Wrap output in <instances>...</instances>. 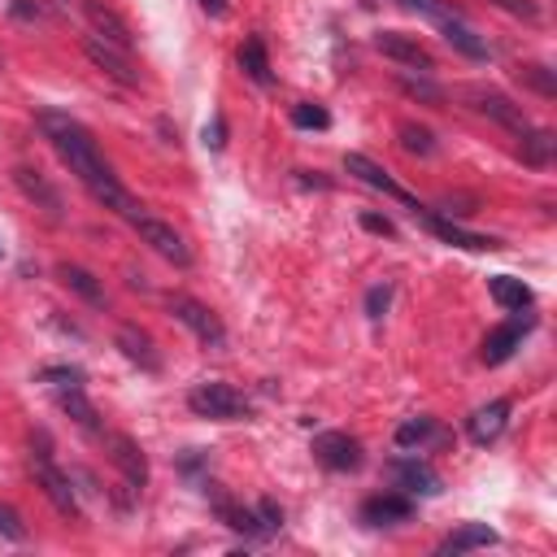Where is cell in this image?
<instances>
[{
	"label": "cell",
	"mask_w": 557,
	"mask_h": 557,
	"mask_svg": "<svg viewBox=\"0 0 557 557\" xmlns=\"http://www.w3.org/2000/svg\"><path fill=\"white\" fill-rule=\"evenodd\" d=\"M36 122H40L44 140L53 144V153L66 161V170L88 187V196H92L96 205H105V209H114V213H122V218H127L131 209H140V205L131 200V192L118 183L114 166L105 161L101 144L92 140V131H88L79 118L62 114V109H40Z\"/></svg>",
	"instance_id": "1"
},
{
	"label": "cell",
	"mask_w": 557,
	"mask_h": 557,
	"mask_svg": "<svg viewBox=\"0 0 557 557\" xmlns=\"http://www.w3.org/2000/svg\"><path fill=\"white\" fill-rule=\"evenodd\" d=\"M31 475H36V488L53 501V509L57 514H66V518H83V509H79V492H75V479L53 462V449H49V440L40 436V444H31Z\"/></svg>",
	"instance_id": "2"
},
{
	"label": "cell",
	"mask_w": 557,
	"mask_h": 557,
	"mask_svg": "<svg viewBox=\"0 0 557 557\" xmlns=\"http://www.w3.org/2000/svg\"><path fill=\"white\" fill-rule=\"evenodd\" d=\"M187 410H192L196 418H209V423H244V418L252 414L248 397H244L239 388L222 384V379L196 384V388L187 392Z\"/></svg>",
	"instance_id": "3"
},
{
	"label": "cell",
	"mask_w": 557,
	"mask_h": 557,
	"mask_svg": "<svg viewBox=\"0 0 557 557\" xmlns=\"http://www.w3.org/2000/svg\"><path fill=\"white\" fill-rule=\"evenodd\" d=\"M127 222L135 226V235L161 257V261H170V265H179V270H187L192 265V248H187V239L166 222V218H157V213H144V209H131L127 213Z\"/></svg>",
	"instance_id": "4"
},
{
	"label": "cell",
	"mask_w": 557,
	"mask_h": 557,
	"mask_svg": "<svg viewBox=\"0 0 557 557\" xmlns=\"http://www.w3.org/2000/svg\"><path fill=\"white\" fill-rule=\"evenodd\" d=\"M166 310H170V319L183 323L205 349H222V345H226V327H222V319H218L205 301H196V297H187V293H170V297H166Z\"/></svg>",
	"instance_id": "5"
},
{
	"label": "cell",
	"mask_w": 557,
	"mask_h": 557,
	"mask_svg": "<svg viewBox=\"0 0 557 557\" xmlns=\"http://www.w3.org/2000/svg\"><path fill=\"white\" fill-rule=\"evenodd\" d=\"M83 53H88V62H92L101 75H109L114 83H122V88H140V83H144V75L135 70V62H131L127 49H118V44H109V40H101V36H88V40H83Z\"/></svg>",
	"instance_id": "6"
},
{
	"label": "cell",
	"mask_w": 557,
	"mask_h": 557,
	"mask_svg": "<svg viewBox=\"0 0 557 557\" xmlns=\"http://www.w3.org/2000/svg\"><path fill=\"white\" fill-rule=\"evenodd\" d=\"M345 170H349L353 179H362L366 187H375V192H384V196L401 200L410 213H418V209H423V200H418V196H410V192H405V187H401V183H397V179H392L375 157H366V153H345Z\"/></svg>",
	"instance_id": "7"
},
{
	"label": "cell",
	"mask_w": 557,
	"mask_h": 557,
	"mask_svg": "<svg viewBox=\"0 0 557 557\" xmlns=\"http://www.w3.org/2000/svg\"><path fill=\"white\" fill-rule=\"evenodd\" d=\"M101 444L109 449V462L122 470L127 488H131V492H144V488H148V457H144V449H140L131 436H122V431H105Z\"/></svg>",
	"instance_id": "8"
},
{
	"label": "cell",
	"mask_w": 557,
	"mask_h": 557,
	"mask_svg": "<svg viewBox=\"0 0 557 557\" xmlns=\"http://www.w3.org/2000/svg\"><path fill=\"white\" fill-rule=\"evenodd\" d=\"M388 475H392V483H397L405 496H440V492H444L440 470H436L431 462H423V457H392V462H388Z\"/></svg>",
	"instance_id": "9"
},
{
	"label": "cell",
	"mask_w": 557,
	"mask_h": 557,
	"mask_svg": "<svg viewBox=\"0 0 557 557\" xmlns=\"http://www.w3.org/2000/svg\"><path fill=\"white\" fill-rule=\"evenodd\" d=\"M14 187L49 218V222H62L66 218V200H62V192L49 183V174H40L36 166H14Z\"/></svg>",
	"instance_id": "10"
},
{
	"label": "cell",
	"mask_w": 557,
	"mask_h": 557,
	"mask_svg": "<svg viewBox=\"0 0 557 557\" xmlns=\"http://www.w3.org/2000/svg\"><path fill=\"white\" fill-rule=\"evenodd\" d=\"M436 239H444V244H453V248H470V252H492V248H501V239H492V235H479V231H466V226H457L453 218H444V213H436V209H418L414 213Z\"/></svg>",
	"instance_id": "11"
},
{
	"label": "cell",
	"mask_w": 557,
	"mask_h": 557,
	"mask_svg": "<svg viewBox=\"0 0 557 557\" xmlns=\"http://www.w3.org/2000/svg\"><path fill=\"white\" fill-rule=\"evenodd\" d=\"M375 49H379L388 62L405 66V70H418V75H431V70H436V57H431L414 36H405V31H379V36H375Z\"/></svg>",
	"instance_id": "12"
},
{
	"label": "cell",
	"mask_w": 557,
	"mask_h": 557,
	"mask_svg": "<svg viewBox=\"0 0 557 557\" xmlns=\"http://www.w3.org/2000/svg\"><path fill=\"white\" fill-rule=\"evenodd\" d=\"M314 457H319L327 470L349 475V470L362 466V444H358L349 431H323V436H314Z\"/></svg>",
	"instance_id": "13"
},
{
	"label": "cell",
	"mask_w": 557,
	"mask_h": 557,
	"mask_svg": "<svg viewBox=\"0 0 557 557\" xmlns=\"http://www.w3.org/2000/svg\"><path fill=\"white\" fill-rule=\"evenodd\" d=\"M531 327H535V319H509V323L492 327V332H488V340H483V349H479L483 366H505V362L522 349V336H527Z\"/></svg>",
	"instance_id": "14"
},
{
	"label": "cell",
	"mask_w": 557,
	"mask_h": 557,
	"mask_svg": "<svg viewBox=\"0 0 557 557\" xmlns=\"http://www.w3.org/2000/svg\"><path fill=\"white\" fill-rule=\"evenodd\" d=\"M114 349H118L131 366H140L144 375H157V371H161V353H157L153 336H148L144 327H135V323H122V327L114 332Z\"/></svg>",
	"instance_id": "15"
},
{
	"label": "cell",
	"mask_w": 557,
	"mask_h": 557,
	"mask_svg": "<svg viewBox=\"0 0 557 557\" xmlns=\"http://www.w3.org/2000/svg\"><path fill=\"white\" fill-rule=\"evenodd\" d=\"M83 14H88V23H92V36H101V40L127 49V53L135 49V31H131V23H127L114 5H105V0H83Z\"/></svg>",
	"instance_id": "16"
},
{
	"label": "cell",
	"mask_w": 557,
	"mask_h": 557,
	"mask_svg": "<svg viewBox=\"0 0 557 557\" xmlns=\"http://www.w3.org/2000/svg\"><path fill=\"white\" fill-rule=\"evenodd\" d=\"M466 101H475V109L479 114H488L492 122H501L505 131H527L531 122H527V114H522V105H514L509 96H501L496 88H466Z\"/></svg>",
	"instance_id": "17"
},
{
	"label": "cell",
	"mask_w": 557,
	"mask_h": 557,
	"mask_svg": "<svg viewBox=\"0 0 557 557\" xmlns=\"http://www.w3.org/2000/svg\"><path fill=\"white\" fill-rule=\"evenodd\" d=\"M410 518H414V496H405V492H379L362 505L366 527H397V522H410Z\"/></svg>",
	"instance_id": "18"
},
{
	"label": "cell",
	"mask_w": 557,
	"mask_h": 557,
	"mask_svg": "<svg viewBox=\"0 0 557 557\" xmlns=\"http://www.w3.org/2000/svg\"><path fill=\"white\" fill-rule=\"evenodd\" d=\"M57 278H62V288L66 293H75L83 306H92V310H105L109 306V297H105V284L88 270V265H75V261H62L57 265Z\"/></svg>",
	"instance_id": "19"
},
{
	"label": "cell",
	"mask_w": 557,
	"mask_h": 557,
	"mask_svg": "<svg viewBox=\"0 0 557 557\" xmlns=\"http://www.w3.org/2000/svg\"><path fill=\"white\" fill-rule=\"evenodd\" d=\"M505 423H509V401H488V405H479V410L466 418V436H470L479 449H488V444L501 440Z\"/></svg>",
	"instance_id": "20"
},
{
	"label": "cell",
	"mask_w": 557,
	"mask_h": 557,
	"mask_svg": "<svg viewBox=\"0 0 557 557\" xmlns=\"http://www.w3.org/2000/svg\"><path fill=\"white\" fill-rule=\"evenodd\" d=\"M57 405H62V414L79 427V431H88V436H105V427H101V414H96V405L83 397V388H57Z\"/></svg>",
	"instance_id": "21"
},
{
	"label": "cell",
	"mask_w": 557,
	"mask_h": 557,
	"mask_svg": "<svg viewBox=\"0 0 557 557\" xmlns=\"http://www.w3.org/2000/svg\"><path fill=\"white\" fill-rule=\"evenodd\" d=\"M488 297H492L501 310H509V314H522V310H531V301H535V293L522 284V278H514V274H492V278H488Z\"/></svg>",
	"instance_id": "22"
},
{
	"label": "cell",
	"mask_w": 557,
	"mask_h": 557,
	"mask_svg": "<svg viewBox=\"0 0 557 557\" xmlns=\"http://www.w3.org/2000/svg\"><path fill=\"white\" fill-rule=\"evenodd\" d=\"M440 31H444V40L462 53V57H470V62H488L492 57V49H488V40L457 14V18H449V23H440Z\"/></svg>",
	"instance_id": "23"
},
{
	"label": "cell",
	"mask_w": 557,
	"mask_h": 557,
	"mask_svg": "<svg viewBox=\"0 0 557 557\" xmlns=\"http://www.w3.org/2000/svg\"><path fill=\"white\" fill-rule=\"evenodd\" d=\"M553 153H557V135L553 131H544V127L518 131V157H522V166L544 170V166H553Z\"/></svg>",
	"instance_id": "24"
},
{
	"label": "cell",
	"mask_w": 557,
	"mask_h": 557,
	"mask_svg": "<svg viewBox=\"0 0 557 557\" xmlns=\"http://www.w3.org/2000/svg\"><path fill=\"white\" fill-rule=\"evenodd\" d=\"M501 535L488 527V522H462L457 531H449L444 540H440V553L444 557H453V553H470V548H492Z\"/></svg>",
	"instance_id": "25"
},
{
	"label": "cell",
	"mask_w": 557,
	"mask_h": 557,
	"mask_svg": "<svg viewBox=\"0 0 557 557\" xmlns=\"http://www.w3.org/2000/svg\"><path fill=\"white\" fill-rule=\"evenodd\" d=\"M239 70L257 83V88H270L274 83V70H270V57H265V40L261 36H248L239 44Z\"/></svg>",
	"instance_id": "26"
},
{
	"label": "cell",
	"mask_w": 557,
	"mask_h": 557,
	"mask_svg": "<svg viewBox=\"0 0 557 557\" xmlns=\"http://www.w3.org/2000/svg\"><path fill=\"white\" fill-rule=\"evenodd\" d=\"M213 514H218L231 531H239V535H248V540H265V531H261V522H257V509H244V505H235L231 496H213Z\"/></svg>",
	"instance_id": "27"
},
{
	"label": "cell",
	"mask_w": 557,
	"mask_h": 557,
	"mask_svg": "<svg viewBox=\"0 0 557 557\" xmlns=\"http://www.w3.org/2000/svg\"><path fill=\"white\" fill-rule=\"evenodd\" d=\"M449 436L436 427V418H410L397 427V444L401 449H427V444H444Z\"/></svg>",
	"instance_id": "28"
},
{
	"label": "cell",
	"mask_w": 557,
	"mask_h": 557,
	"mask_svg": "<svg viewBox=\"0 0 557 557\" xmlns=\"http://www.w3.org/2000/svg\"><path fill=\"white\" fill-rule=\"evenodd\" d=\"M397 83H401L405 96H414V101H423V105H444V88H440L431 75H410V70H401Z\"/></svg>",
	"instance_id": "29"
},
{
	"label": "cell",
	"mask_w": 557,
	"mask_h": 557,
	"mask_svg": "<svg viewBox=\"0 0 557 557\" xmlns=\"http://www.w3.org/2000/svg\"><path fill=\"white\" fill-rule=\"evenodd\" d=\"M514 75H518V79H522V88H531L535 96H544V101H553V96H557V75H553L548 66L527 62V66H518Z\"/></svg>",
	"instance_id": "30"
},
{
	"label": "cell",
	"mask_w": 557,
	"mask_h": 557,
	"mask_svg": "<svg viewBox=\"0 0 557 557\" xmlns=\"http://www.w3.org/2000/svg\"><path fill=\"white\" fill-rule=\"evenodd\" d=\"M397 135H401V148L414 153V157H431L436 153V135L427 127H418V122H401Z\"/></svg>",
	"instance_id": "31"
},
{
	"label": "cell",
	"mask_w": 557,
	"mask_h": 557,
	"mask_svg": "<svg viewBox=\"0 0 557 557\" xmlns=\"http://www.w3.org/2000/svg\"><path fill=\"white\" fill-rule=\"evenodd\" d=\"M397 5H405V10L423 14V18H427V23H436V27L462 14V10H453V0H397Z\"/></svg>",
	"instance_id": "32"
},
{
	"label": "cell",
	"mask_w": 557,
	"mask_h": 557,
	"mask_svg": "<svg viewBox=\"0 0 557 557\" xmlns=\"http://www.w3.org/2000/svg\"><path fill=\"white\" fill-rule=\"evenodd\" d=\"M293 127H301V131H327L332 127V114L319 101H301V105H293Z\"/></svg>",
	"instance_id": "33"
},
{
	"label": "cell",
	"mask_w": 557,
	"mask_h": 557,
	"mask_svg": "<svg viewBox=\"0 0 557 557\" xmlns=\"http://www.w3.org/2000/svg\"><path fill=\"white\" fill-rule=\"evenodd\" d=\"M40 384H53V388H83V371L79 366H44L40 375H36Z\"/></svg>",
	"instance_id": "34"
},
{
	"label": "cell",
	"mask_w": 557,
	"mask_h": 557,
	"mask_svg": "<svg viewBox=\"0 0 557 557\" xmlns=\"http://www.w3.org/2000/svg\"><path fill=\"white\" fill-rule=\"evenodd\" d=\"M257 522H261V531H265V535H274L278 527H284V509H278V501H270V496H265V501H257Z\"/></svg>",
	"instance_id": "35"
},
{
	"label": "cell",
	"mask_w": 557,
	"mask_h": 557,
	"mask_svg": "<svg viewBox=\"0 0 557 557\" xmlns=\"http://www.w3.org/2000/svg\"><path fill=\"white\" fill-rule=\"evenodd\" d=\"M388 306H392V284H375V288L366 293V319H384Z\"/></svg>",
	"instance_id": "36"
},
{
	"label": "cell",
	"mask_w": 557,
	"mask_h": 557,
	"mask_svg": "<svg viewBox=\"0 0 557 557\" xmlns=\"http://www.w3.org/2000/svg\"><path fill=\"white\" fill-rule=\"evenodd\" d=\"M0 535H10V540H27V527H23L18 509H10V505H0Z\"/></svg>",
	"instance_id": "37"
},
{
	"label": "cell",
	"mask_w": 557,
	"mask_h": 557,
	"mask_svg": "<svg viewBox=\"0 0 557 557\" xmlns=\"http://www.w3.org/2000/svg\"><path fill=\"white\" fill-rule=\"evenodd\" d=\"M222 144H226V118H222V114H213V118L205 122V148H213V153H218Z\"/></svg>",
	"instance_id": "38"
},
{
	"label": "cell",
	"mask_w": 557,
	"mask_h": 557,
	"mask_svg": "<svg viewBox=\"0 0 557 557\" xmlns=\"http://www.w3.org/2000/svg\"><path fill=\"white\" fill-rule=\"evenodd\" d=\"M501 10H509V14H518V18H527V23H535L540 18V10H535V0H496Z\"/></svg>",
	"instance_id": "39"
},
{
	"label": "cell",
	"mask_w": 557,
	"mask_h": 557,
	"mask_svg": "<svg viewBox=\"0 0 557 557\" xmlns=\"http://www.w3.org/2000/svg\"><path fill=\"white\" fill-rule=\"evenodd\" d=\"M14 18H23V23H36V18H44V5L40 0H14Z\"/></svg>",
	"instance_id": "40"
},
{
	"label": "cell",
	"mask_w": 557,
	"mask_h": 557,
	"mask_svg": "<svg viewBox=\"0 0 557 557\" xmlns=\"http://www.w3.org/2000/svg\"><path fill=\"white\" fill-rule=\"evenodd\" d=\"M362 226L375 231V235H397V226H392L388 218H379V213H362Z\"/></svg>",
	"instance_id": "41"
},
{
	"label": "cell",
	"mask_w": 557,
	"mask_h": 557,
	"mask_svg": "<svg viewBox=\"0 0 557 557\" xmlns=\"http://www.w3.org/2000/svg\"><path fill=\"white\" fill-rule=\"evenodd\" d=\"M196 5H200V10L209 14V18H226V10H231L226 0H196Z\"/></svg>",
	"instance_id": "42"
}]
</instances>
